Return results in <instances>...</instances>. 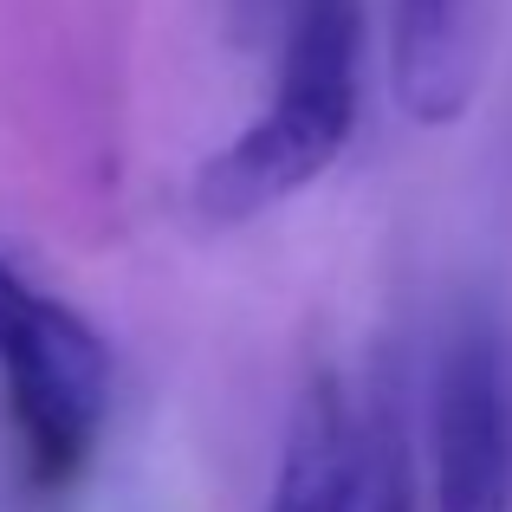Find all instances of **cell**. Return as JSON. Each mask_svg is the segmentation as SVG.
Here are the masks:
<instances>
[{
  "mask_svg": "<svg viewBox=\"0 0 512 512\" xmlns=\"http://www.w3.org/2000/svg\"><path fill=\"white\" fill-rule=\"evenodd\" d=\"M363 0H292L279 91L227 150L195 169V214L208 227H240L292 201L344 156L357 130Z\"/></svg>",
  "mask_w": 512,
  "mask_h": 512,
  "instance_id": "obj_1",
  "label": "cell"
},
{
  "mask_svg": "<svg viewBox=\"0 0 512 512\" xmlns=\"http://www.w3.org/2000/svg\"><path fill=\"white\" fill-rule=\"evenodd\" d=\"M0 376L26 474L39 487H65L111 415V344L65 299L39 292L13 260H0Z\"/></svg>",
  "mask_w": 512,
  "mask_h": 512,
  "instance_id": "obj_2",
  "label": "cell"
},
{
  "mask_svg": "<svg viewBox=\"0 0 512 512\" xmlns=\"http://www.w3.org/2000/svg\"><path fill=\"white\" fill-rule=\"evenodd\" d=\"M435 512H512V357L487 318H461L435 363Z\"/></svg>",
  "mask_w": 512,
  "mask_h": 512,
  "instance_id": "obj_3",
  "label": "cell"
},
{
  "mask_svg": "<svg viewBox=\"0 0 512 512\" xmlns=\"http://www.w3.org/2000/svg\"><path fill=\"white\" fill-rule=\"evenodd\" d=\"M389 85L415 124H454L474 98V0H389Z\"/></svg>",
  "mask_w": 512,
  "mask_h": 512,
  "instance_id": "obj_4",
  "label": "cell"
},
{
  "mask_svg": "<svg viewBox=\"0 0 512 512\" xmlns=\"http://www.w3.org/2000/svg\"><path fill=\"white\" fill-rule=\"evenodd\" d=\"M266 512H357V409L338 370L305 376Z\"/></svg>",
  "mask_w": 512,
  "mask_h": 512,
  "instance_id": "obj_5",
  "label": "cell"
},
{
  "mask_svg": "<svg viewBox=\"0 0 512 512\" xmlns=\"http://www.w3.org/2000/svg\"><path fill=\"white\" fill-rule=\"evenodd\" d=\"M415 441L402 415V389L383 383L370 396V415L357 422V512H415Z\"/></svg>",
  "mask_w": 512,
  "mask_h": 512,
  "instance_id": "obj_6",
  "label": "cell"
}]
</instances>
